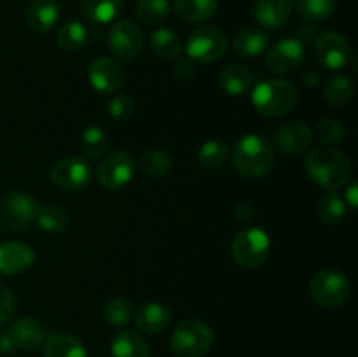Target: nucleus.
<instances>
[{
  "label": "nucleus",
  "mask_w": 358,
  "mask_h": 357,
  "mask_svg": "<svg viewBox=\"0 0 358 357\" xmlns=\"http://www.w3.org/2000/svg\"><path fill=\"white\" fill-rule=\"evenodd\" d=\"M107 111L108 114L112 115L114 119H129L135 112V104H133L131 98L128 94L121 93V94H114V97L108 100L107 104Z\"/></svg>",
  "instance_id": "nucleus-39"
},
{
  "label": "nucleus",
  "mask_w": 358,
  "mask_h": 357,
  "mask_svg": "<svg viewBox=\"0 0 358 357\" xmlns=\"http://www.w3.org/2000/svg\"><path fill=\"white\" fill-rule=\"evenodd\" d=\"M108 48L115 58L131 62L143 49V31L131 20H119L108 30Z\"/></svg>",
  "instance_id": "nucleus-9"
},
{
  "label": "nucleus",
  "mask_w": 358,
  "mask_h": 357,
  "mask_svg": "<svg viewBox=\"0 0 358 357\" xmlns=\"http://www.w3.org/2000/svg\"><path fill=\"white\" fill-rule=\"evenodd\" d=\"M112 357H149V345L135 331H121L110 346Z\"/></svg>",
  "instance_id": "nucleus-24"
},
{
  "label": "nucleus",
  "mask_w": 358,
  "mask_h": 357,
  "mask_svg": "<svg viewBox=\"0 0 358 357\" xmlns=\"http://www.w3.org/2000/svg\"><path fill=\"white\" fill-rule=\"evenodd\" d=\"M352 284L348 276L336 270L318 272L310 282V296L317 304L324 308L341 307L350 296Z\"/></svg>",
  "instance_id": "nucleus-6"
},
{
  "label": "nucleus",
  "mask_w": 358,
  "mask_h": 357,
  "mask_svg": "<svg viewBox=\"0 0 358 357\" xmlns=\"http://www.w3.org/2000/svg\"><path fill=\"white\" fill-rule=\"evenodd\" d=\"M294 0H255V20L266 28H280L289 21Z\"/></svg>",
  "instance_id": "nucleus-19"
},
{
  "label": "nucleus",
  "mask_w": 358,
  "mask_h": 357,
  "mask_svg": "<svg viewBox=\"0 0 358 357\" xmlns=\"http://www.w3.org/2000/svg\"><path fill=\"white\" fill-rule=\"evenodd\" d=\"M311 140H313V132L310 126L301 121L285 122L273 133V146L280 153L290 154V156H297L310 149Z\"/></svg>",
  "instance_id": "nucleus-15"
},
{
  "label": "nucleus",
  "mask_w": 358,
  "mask_h": 357,
  "mask_svg": "<svg viewBox=\"0 0 358 357\" xmlns=\"http://www.w3.org/2000/svg\"><path fill=\"white\" fill-rule=\"evenodd\" d=\"M233 164L245 177H264L275 164V150L264 136L250 133V135L241 136L234 146Z\"/></svg>",
  "instance_id": "nucleus-2"
},
{
  "label": "nucleus",
  "mask_w": 358,
  "mask_h": 357,
  "mask_svg": "<svg viewBox=\"0 0 358 357\" xmlns=\"http://www.w3.org/2000/svg\"><path fill=\"white\" fill-rule=\"evenodd\" d=\"M315 133H317V136L322 142L332 146V144H339L346 139V126L339 119L325 118L317 122Z\"/></svg>",
  "instance_id": "nucleus-38"
},
{
  "label": "nucleus",
  "mask_w": 358,
  "mask_h": 357,
  "mask_svg": "<svg viewBox=\"0 0 358 357\" xmlns=\"http://www.w3.org/2000/svg\"><path fill=\"white\" fill-rule=\"evenodd\" d=\"M358 186L357 184H352V186H348V188H346V192H345V203L348 206H352L353 210L357 209V205H358Z\"/></svg>",
  "instance_id": "nucleus-43"
},
{
  "label": "nucleus",
  "mask_w": 358,
  "mask_h": 357,
  "mask_svg": "<svg viewBox=\"0 0 358 357\" xmlns=\"http://www.w3.org/2000/svg\"><path fill=\"white\" fill-rule=\"evenodd\" d=\"M306 170L311 178L329 192L341 191L352 177L350 158L332 146H320L310 150L306 158Z\"/></svg>",
  "instance_id": "nucleus-1"
},
{
  "label": "nucleus",
  "mask_w": 358,
  "mask_h": 357,
  "mask_svg": "<svg viewBox=\"0 0 358 357\" xmlns=\"http://www.w3.org/2000/svg\"><path fill=\"white\" fill-rule=\"evenodd\" d=\"M213 345V331L198 318H185L171 335V350L178 357H203Z\"/></svg>",
  "instance_id": "nucleus-4"
},
{
  "label": "nucleus",
  "mask_w": 358,
  "mask_h": 357,
  "mask_svg": "<svg viewBox=\"0 0 358 357\" xmlns=\"http://www.w3.org/2000/svg\"><path fill=\"white\" fill-rule=\"evenodd\" d=\"M136 170L135 160L126 150H115L108 154L98 167V182L108 191L124 188L133 178Z\"/></svg>",
  "instance_id": "nucleus-11"
},
{
  "label": "nucleus",
  "mask_w": 358,
  "mask_h": 357,
  "mask_svg": "<svg viewBox=\"0 0 358 357\" xmlns=\"http://www.w3.org/2000/svg\"><path fill=\"white\" fill-rule=\"evenodd\" d=\"M45 357H86L83 342L69 335H49L44 340Z\"/></svg>",
  "instance_id": "nucleus-25"
},
{
  "label": "nucleus",
  "mask_w": 358,
  "mask_h": 357,
  "mask_svg": "<svg viewBox=\"0 0 358 357\" xmlns=\"http://www.w3.org/2000/svg\"><path fill=\"white\" fill-rule=\"evenodd\" d=\"M150 49L157 58L173 59L182 51L180 37L170 28H159L150 35Z\"/></svg>",
  "instance_id": "nucleus-27"
},
{
  "label": "nucleus",
  "mask_w": 358,
  "mask_h": 357,
  "mask_svg": "<svg viewBox=\"0 0 358 357\" xmlns=\"http://www.w3.org/2000/svg\"><path fill=\"white\" fill-rule=\"evenodd\" d=\"M90 34H87V28L84 27L79 21H69V23L63 24L58 30V46L63 51L76 52L79 49H83L86 46Z\"/></svg>",
  "instance_id": "nucleus-28"
},
{
  "label": "nucleus",
  "mask_w": 358,
  "mask_h": 357,
  "mask_svg": "<svg viewBox=\"0 0 358 357\" xmlns=\"http://www.w3.org/2000/svg\"><path fill=\"white\" fill-rule=\"evenodd\" d=\"M297 13L310 23L324 21L334 13L336 0H296Z\"/></svg>",
  "instance_id": "nucleus-32"
},
{
  "label": "nucleus",
  "mask_w": 358,
  "mask_h": 357,
  "mask_svg": "<svg viewBox=\"0 0 358 357\" xmlns=\"http://www.w3.org/2000/svg\"><path fill=\"white\" fill-rule=\"evenodd\" d=\"M140 168L150 177H163L171 170V156L163 149H149L140 156Z\"/></svg>",
  "instance_id": "nucleus-31"
},
{
  "label": "nucleus",
  "mask_w": 358,
  "mask_h": 357,
  "mask_svg": "<svg viewBox=\"0 0 358 357\" xmlns=\"http://www.w3.org/2000/svg\"><path fill=\"white\" fill-rule=\"evenodd\" d=\"M227 156H229V149L226 144L219 140H208L199 147L198 161L205 168H219L226 163Z\"/></svg>",
  "instance_id": "nucleus-36"
},
{
  "label": "nucleus",
  "mask_w": 358,
  "mask_h": 357,
  "mask_svg": "<svg viewBox=\"0 0 358 357\" xmlns=\"http://www.w3.org/2000/svg\"><path fill=\"white\" fill-rule=\"evenodd\" d=\"M51 182L65 192H76L86 188L91 181V167L80 158H65L51 168Z\"/></svg>",
  "instance_id": "nucleus-12"
},
{
  "label": "nucleus",
  "mask_w": 358,
  "mask_h": 357,
  "mask_svg": "<svg viewBox=\"0 0 358 357\" xmlns=\"http://www.w3.org/2000/svg\"><path fill=\"white\" fill-rule=\"evenodd\" d=\"M14 308H16V303H14L13 293L6 284L0 282V326L9 322L14 314Z\"/></svg>",
  "instance_id": "nucleus-40"
},
{
  "label": "nucleus",
  "mask_w": 358,
  "mask_h": 357,
  "mask_svg": "<svg viewBox=\"0 0 358 357\" xmlns=\"http://www.w3.org/2000/svg\"><path fill=\"white\" fill-rule=\"evenodd\" d=\"M325 100L331 104L332 107H345L352 102L353 98V83L350 77L346 76H336L327 80L325 84Z\"/></svg>",
  "instance_id": "nucleus-30"
},
{
  "label": "nucleus",
  "mask_w": 358,
  "mask_h": 357,
  "mask_svg": "<svg viewBox=\"0 0 358 357\" xmlns=\"http://www.w3.org/2000/svg\"><path fill=\"white\" fill-rule=\"evenodd\" d=\"M175 76L182 80H189L196 74V63L192 59H182L173 70Z\"/></svg>",
  "instance_id": "nucleus-41"
},
{
  "label": "nucleus",
  "mask_w": 358,
  "mask_h": 357,
  "mask_svg": "<svg viewBox=\"0 0 358 357\" xmlns=\"http://www.w3.org/2000/svg\"><path fill=\"white\" fill-rule=\"evenodd\" d=\"M35 254L28 245L20 241H3L0 244V273L17 275L30 268Z\"/></svg>",
  "instance_id": "nucleus-16"
},
{
  "label": "nucleus",
  "mask_w": 358,
  "mask_h": 357,
  "mask_svg": "<svg viewBox=\"0 0 358 357\" xmlns=\"http://www.w3.org/2000/svg\"><path fill=\"white\" fill-rule=\"evenodd\" d=\"M108 147V135L100 126H87L80 135V149L87 158H100Z\"/></svg>",
  "instance_id": "nucleus-33"
},
{
  "label": "nucleus",
  "mask_w": 358,
  "mask_h": 357,
  "mask_svg": "<svg viewBox=\"0 0 358 357\" xmlns=\"http://www.w3.org/2000/svg\"><path fill=\"white\" fill-rule=\"evenodd\" d=\"M234 217H236L240 223H247L254 217V209H252L250 203L247 202H238L234 206Z\"/></svg>",
  "instance_id": "nucleus-42"
},
{
  "label": "nucleus",
  "mask_w": 358,
  "mask_h": 357,
  "mask_svg": "<svg viewBox=\"0 0 358 357\" xmlns=\"http://www.w3.org/2000/svg\"><path fill=\"white\" fill-rule=\"evenodd\" d=\"M124 0H83V13L91 23H110L121 13Z\"/></svg>",
  "instance_id": "nucleus-26"
},
{
  "label": "nucleus",
  "mask_w": 358,
  "mask_h": 357,
  "mask_svg": "<svg viewBox=\"0 0 358 357\" xmlns=\"http://www.w3.org/2000/svg\"><path fill=\"white\" fill-rule=\"evenodd\" d=\"M304 62V46L299 38H282L271 46L266 55V65L271 72L292 74L303 65Z\"/></svg>",
  "instance_id": "nucleus-14"
},
{
  "label": "nucleus",
  "mask_w": 358,
  "mask_h": 357,
  "mask_svg": "<svg viewBox=\"0 0 358 357\" xmlns=\"http://www.w3.org/2000/svg\"><path fill=\"white\" fill-rule=\"evenodd\" d=\"M62 16L56 0H34L27 10V24L37 34L49 31Z\"/></svg>",
  "instance_id": "nucleus-20"
},
{
  "label": "nucleus",
  "mask_w": 358,
  "mask_h": 357,
  "mask_svg": "<svg viewBox=\"0 0 358 357\" xmlns=\"http://www.w3.org/2000/svg\"><path fill=\"white\" fill-rule=\"evenodd\" d=\"M168 10H170L168 0H138L135 6L136 18L147 24L161 23L168 16Z\"/></svg>",
  "instance_id": "nucleus-35"
},
{
  "label": "nucleus",
  "mask_w": 358,
  "mask_h": 357,
  "mask_svg": "<svg viewBox=\"0 0 358 357\" xmlns=\"http://www.w3.org/2000/svg\"><path fill=\"white\" fill-rule=\"evenodd\" d=\"M219 84L231 97H241L254 84V76H252V72L245 65L233 63V65H227L220 70Z\"/></svg>",
  "instance_id": "nucleus-22"
},
{
  "label": "nucleus",
  "mask_w": 358,
  "mask_h": 357,
  "mask_svg": "<svg viewBox=\"0 0 358 357\" xmlns=\"http://www.w3.org/2000/svg\"><path fill=\"white\" fill-rule=\"evenodd\" d=\"M219 0H175V13L187 23H203L215 14Z\"/></svg>",
  "instance_id": "nucleus-23"
},
{
  "label": "nucleus",
  "mask_w": 358,
  "mask_h": 357,
  "mask_svg": "<svg viewBox=\"0 0 358 357\" xmlns=\"http://www.w3.org/2000/svg\"><path fill=\"white\" fill-rule=\"evenodd\" d=\"M37 203L24 192H10L0 203V227L6 231H21L35 219Z\"/></svg>",
  "instance_id": "nucleus-8"
},
{
  "label": "nucleus",
  "mask_w": 358,
  "mask_h": 357,
  "mask_svg": "<svg viewBox=\"0 0 358 357\" xmlns=\"http://www.w3.org/2000/svg\"><path fill=\"white\" fill-rule=\"evenodd\" d=\"M35 223L41 230L48 231V233H58V231L65 230L69 224V216L65 210L58 205H38L37 212H35Z\"/></svg>",
  "instance_id": "nucleus-29"
},
{
  "label": "nucleus",
  "mask_w": 358,
  "mask_h": 357,
  "mask_svg": "<svg viewBox=\"0 0 358 357\" xmlns=\"http://www.w3.org/2000/svg\"><path fill=\"white\" fill-rule=\"evenodd\" d=\"M135 321L140 331L147 332V335H159L170 326L171 312L166 304L149 301V303L140 304Z\"/></svg>",
  "instance_id": "nucleus-18"
},
{
  "label": "nucleus",
  "mask_w": 358,
  "mask_h": 357,
  "mask_svg": "<svg viewBox=\"0 0 358 357\" xmlns=\"http://www.w3.org/2000/svg\"><path fill=\"white\" fill-rule=\"evenodd\" d=\"M105 321L112 326V328H124L126 324H129V321L133 318V304L129 303L126 298H112L110 301H107L103 308Z\"/></svg>",
  "instance_id": "nucleus-34"
},
{
  "label": "nucleus",
  "mask_w": 358,
  "mask_h": 357,
  "mask_svg": "<svg viewBox=\"0 0 358 357\" xmlns=\"http://www.w3.org/2000/svg\"><path fill=\"white\" fill-rule=\"evenodd\" d=\"M87 79L96 91L112 94L121 90L126 80V74L117 59L110 58V56H98L91 62Z\"/></svg>",
  "instance_id": "nucleus-13"
},
{
  "label": "nucleus",
  "mask_w": 358,
  "mask_h": 357,
  "mask_svg": "<svg viewBox=\"0 0 358 357\" xmlns=\"http://www.w3.org/2000/svg\"><path fill=\"white\" fill-rule=\"evenodd\" d=\"M346 216V203L345 200L339 198L334 192H329L322 198L318 205V217L327 224H336Z\"/></svg>",
  "instance_id": "nucleus-37"
},
{
  "label": "nucleus",
  "mask_w": 358,
  "mask_h": 357,
  "mask_svg": "<svg viewBox=\"0 0 358 357\" xmlns=\"http://www.w3.org/2000/svg\"><path fill=\"white\" fill-rule=\"evenodd\" d=\"M9 338L16 349L35 350L44 345L45 331L38 321L31 317L17 318L9 329Z\"/></svg>",
  "instance_id": "nucleus-17"
},
{
  "label": "nucleus",
  "mask_w": 358,
  "mask_h": 357,
  "mask_svg": "<svg viewBox=\"0 0 358 357\" xmlns=\"http://www.w3.org/2000/svg\"><path fill=\"white\" fill-rule=\"evenodd\" d=\"M269 251H271V240L266 234L264 230L261 227H247L241 230L240 233L234 237L233 247V258L241 268L254 270L259 268L268 259Z\"/></svg>",
  "instance_id": "nucleus-5"
},
{
  "label": "nucleus",
  "mask_w": 358,
  "mask_h": 357,
  "mask_svg": "<svg viewBox=\"0 0 358 357\" xmlns=\"http://www.w3.org/2000/svg\"><path fill=\"white\" fill-rule=\"evenodd\" d=\"M352 58V46L345 35L338 31H325L315 41V59L329 70H341Z\"/></svg>",
  "instance_id": "nucleus-10"
},
{
  "label": "nucleus",
  "mask_w": 358,
  "mask_h": 357,
  "mask_svg": "<svg viewBox=\"0 0 358 357\" xmlns=\"http://www.w3.org/2000/svg\"><path fill=\"white\" fill-rule=\"evenodd\" d=\"M229 48L227 35L220 28L203 27L192 31L185 42L189 59L198 63H213L222 58Z\"/></svg>",
  "instance_id": "nucleus-7"
},
{
  "label": "nucleus",
  "mask_w": 358,
  "mask_h": 357,
  "mask_svg": "<svg viewBox=\"0 0 358 357\" xmlns=\"http://www.w3.org/2000/svg\"><path fill=\"white\" fill-rule=\"evenodd\" d=\"M252 104L266 118H282L297 104V90L283 79H266L255 86Z\"/></svg>",
  "instance_id": "nucleus-3"
},
{
  "label": "nucleus",
  "mask_w": 358,
  "mask_h": 357,
  "mask_svg": "<svg viewBox=\"0 0 358 357\" xmlns=\"http://www.w3.org/2000/svg\"><path fill=\"white\" fill-rule=\"evenodd\" d=\"M269 35L261 28H243L233 38V49L243 58H257L268 49Z\"/></svg>",
  "instance_id": "nucleus-21"
}]
</instances>
